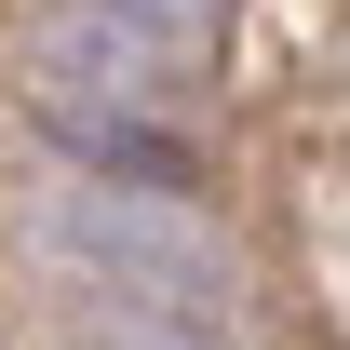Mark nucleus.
I'll use <instances>...</instances> for the list:
<instances>
[{"label":"nucleus","mask_w":350,"mask_h":350,"mask_svg":"<svg viewBox=\"0 0 350 350\" xmlns=\"http://www.w3.org/2000/svg\"><path fill=\"white\" fill-rule=\"evenodd\" d=\"M108 350H216V337H162V323H108Z\"/></svg>","instance_id":"nucleus-4"},{"label":"nucleus","mask_w":350,"mask_h":350,"mask_svg":"<svg viewBox=\"0 0 350 350\" xmlns=\"http://www.w3.org/2000/svg\"><path fill=\"white\" fill-rule=\"evenodd\" d=\"M41 243L81 269V283H108L135 323H162V337H216V310H229V269L202 256L175 216H135V202H94V189H68V202L41 216Z\"/></svg>","instance_id":"nucleus-2"},{"label":"nucleus","mask_w":350,"mask_h":350,"mask_svg":"<svg viewBox=\"0 0 350 350\" xmlns=\"http://www.w3.org/2000/svg\"><path fill=\"white\" fill-rule=\"evenodd\" d=\"M81 162H122V175H148V189H189V148H162V135H135V122H54Z\"/></svg>","instance_id":"nucleus-3"},{"label":"nucleus","mask_w":350,"mask_h":350,"mask_svg":"<svg viewBox=\"0 0 350 350\" xmlns=\"http://www.w3.org/2000/svg\"><path fill=\"white\" fill-rule=\"evenodd\" d=\"M202 54H216V0H54L41 94L54 122H135V108L189 94Z\"/></svg>","instance_id":"nucleus-1"}]
</instances>
